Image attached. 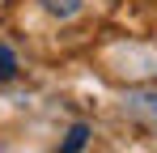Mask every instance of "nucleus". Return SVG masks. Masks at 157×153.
<instances>
[{
  "label": "nucleus",
  "instance_id": "f03ea898",
  "mask_svg": "<svg viewBox=\"0 0 157 153\" xmlns=\"http://www.w3.org/2000/svg\"><path fill=\"white\" fill-rule=\"evenodd\" d=\"M13 76H17V55H13V47L0 43V81H13Z\"/></svg>",
  "mask_w": 157,
  "mask_h": 153
},
{
  "label": "nucleus",
  "instance_id": "20e7f679",
  "mask_svg": "<svg viewBox=\"0 0 157 153\" xmlns=\"http://www.w3.org/2000/svg\"><path fill=\"white\" fill-rule=\"evenodd\" d=\"M132 106H136V111H149V115H153V119H157V94H132Z\"/></svg>",
  "mask_w": 157,
  "mask_h": 153
},
{
  "label": "nucleus",
  "instance_id": "f257e3e1",
  "mask_svg": "<svg viewBox=\"0 0 157 153\" xmlns=\"http://www.w3.org/2000/svg\"><path fill=\"white\" fill-rule=\"evenodd\" d=\"M51 17H77L81 13V0H38Z\"/></svg>",
  "mask_w": 157,
  "mask_h": 153
},
{
  "label": "nucleus",
  "instance_id": "7ed1b4c3",
  "mask_svg": "<svg viewBox=\"0 0 157 153\" xmlns=\"http://www.w3.org/2000/svg\"><path fill=\"white\" fill-rule=\"evenodd\" d=\"M85 140H89V128H85V124H72V128H68V140H64V149L72 153V149H81Z\"/></svg>",
  "mask_w": 157,
  "mask_h": 153
}]
</instances>
